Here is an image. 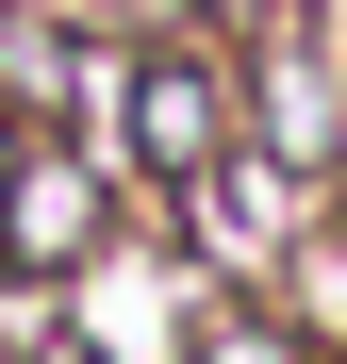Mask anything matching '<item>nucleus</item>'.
<instances>
[{
  "label": "nucleus",
  "instance_id": "f257e3e1",
  "mask_svg": "<svg viewBox=\"0 0 347 364\" xmlns=\"http://www.w3.org/2000/svg\"><path fill=\"white\" fill-rule=\"evenodd\" d=\"M99 166L133 182V215H182L199 182L231 166V50H215V33L116 50V83H99Z\"/></svg>",
  "mask_w": 347,
  "mask_h": 364
},
{
  "label": "nucleus",
  "instance_id": "6e6552de",
  "mask_svg": "<svg viewBox=\"0 0 347 364\" xmlns=\"http://www.w3.org/2000/svg\"><path fill=\"white\" fill-rule=\"evenodd\" d=\"M0 166H17V116H0Z\"/></svg>",
  "mask_w": 347,
  "mask_h": 364
},
{
  "label": "nucleus",
  "instance_id": "39448f33",
  "mask_svg": "<svg viewBox=\"0 0 347 364\" xmlns=\"http://www.w3.org/2000/svg\"><path fill=\"white\" fill-rule=\"evenodd\" d=\"M165 364H331V348L298 331V298H281V282H199Z\"/></svg>",
  "mask_w": 347,
  "mask_h": 364
},
{
  "label": "nucleus",
  "instance_id": "423d86ee",
  "mask_svg": "<svg viewBox=\"0 0 347 364\" xmlns=\"http://www.w3.org/2000/svg\"><path fill=\"white\" fill-rule=\"evenodd\" d=\"M67 17L99 33V50H165V33H215V0H67ZM231 50V33H215Z\"/></svg>",
  "mask_w": 347,
  "mask_h": 364
},
{
  "label": "nucleus",
  "instance_id": "f03ea898",
  "mask_svg": "<svg viewBox=\"0 0 347 364\" xmlns=\"http://www.w3.org/2000/svg\"><path fill=\"white\" fill-rule=\"evenodd\" d=\"M231 149L314 182V199H347V33L331 17H265L231 33Z\"/></svg>",
  "mask_w": 347,
  "mask_h": 364
},
{
  "label": "nucleus",
  "instance_id": "20e7f679",
  "mask_svg": "<svg viewBox=\"0 0 347 364\" xmlns=\"http://www.w3.org/2000/svg\"><path fill=\"white\" fill-rule=\"evenodd\" d=\"M99 83H116V50L67 0H0V116L17 133H99Z\"/></svg>",
  "mask_w": 347,
  "mask_h": 364
},
{
  "label": "nucleus",
  "instance_id": "0eeeda50",
  "mask_svg": "<svg viewBox=\"0 0 347 364\" xmlns=\"http://www.w3.org/2000/svg\"><path fill=\"white\" fill-rule=\"evenodd\" d=\"M0 364H50V348H33V331H17V315H0Z\"/></svg>",
  "mask_w": 347,
  "mask_h": 364
},
{
  "label": "nucleus",
  "instance_id": "7ed1b4c3",
  "mask_svg": "<svg viewBox=\"0 0 347 364\" xmlns=\"http://www.w3.org/2000/svg\"><path fill=\"white\" fill-rule=\"evenodd\" d=\"M133 215V182L99 166V133H17V166H0V298H67Z\"/></svg>",
  "mask_w": 347,
  "mask_h": 364
}]
</instances>
